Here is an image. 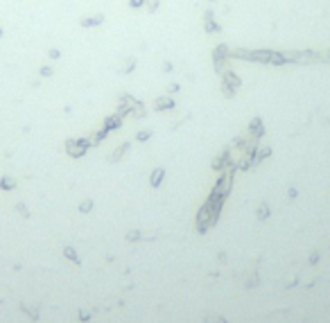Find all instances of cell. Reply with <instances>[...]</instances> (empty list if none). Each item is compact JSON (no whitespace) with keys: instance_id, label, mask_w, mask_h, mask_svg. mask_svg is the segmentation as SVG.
I'll return each instance as SVG.
<instances>
[{"instance_id":"1","label":"cell","mask_w":330,"mask_h":323,"mask_svg":"<svg viewBox=\"0 0 330 323\" xmlns=\"http://www.w3.org/2000/svg\"><path fill=\"white\" fill-rule=\"evenodd\" d=\"M140 2H143V0H131V5H134V7H140Z\"/></svg>"}]
</instances>
